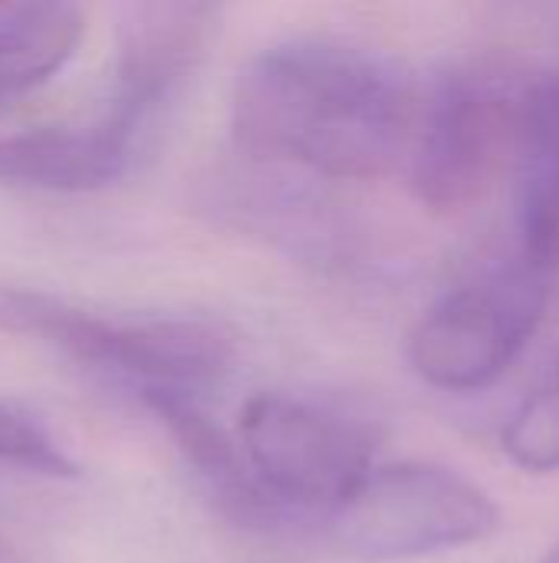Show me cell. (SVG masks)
I'll list each match as a JSON object with an SVG mask.
<instances>
[{
  "mask_svg": "<svg viewBox=\"0 0 559 563\" xmlns=\"http://www.w3.org/2000/svg\"><path fill=\"white\" fill-rule=\"evenodd\" d=\"M422 99L389 59L343 43H283L257 53L234 82L237 155L339 181L409 165Z\"/></svg>",
  "mask_w": 559,
  "mask_h": 563,
  "instance_id": "obj_1",
  "label": "cell"
},
{
  "mask_svg": "<svg viewBox=\"0 0 559 563\" xmlns=\"http://www.w3.org/2000/svg\"><path fill=\"white\" fill-rule=\"evenodd\" d=\"M0 333L46 343L66 360L148 396H201L234 363V343L204 320H115L56 294L0 287Z\"/></svg>",
  "mask_w": 559,
  "mask_h": 563,
  "instance_id": "obj_2",
  "label": "cell"
},
{
  "mask_svg": "<svg viewBox=\"0 0 559 563\" xmlns=\"http://www.w3.org/2000/svg\"><path fill=\"white\" fill-rule=\"evenodd\" d=\"M524 112L527 76L491 66L451 73L422 102L409 155L415 198L438 214L481 205L504 175L517 172Z\"/></svg>",
  "mask_w": 559,
  "mask_h": 563,
  "instance_id": "obj_3",
  "label": "cell"
},
{
  "mask_svg": "<svg viewBox=\"0 0 559 563\" xmlns=\"http://www.w3.org/2000/svg\"><path fill=\"white\" fill-rule=\"evenodd\" d=\"M316 528L349 561L395 563L481 544L501 528V511L445 465L399 462L372 465Z\"/></svg>",
  "mask_w": 559,
  "mask_h": 563,
  "instance_id": "obj_4",
  "label": "cell"
},
{
  "mask_svg": "<svg viewBox=\"0 0 559 563\" xmlns=\"http://www.w3.org/2000/svg\"><path fill=\"white\" fill-rule=\"evenodd\" d=\"M547 300L550 277L524 257L488 271L441 297L418 320L409 340V360L435 389H488L534 340Z\"/></svg>",
  "mask_w": 559,
  "mask_h": 563,
  "instance_id": "obj_5",
  "label": "cell"
},
{
  "mask_svg": "<svg viewBox=\"0 0 559 563\" xmlns=\"http://www.w3.org/2000/svg\"><path fill=\"white\" fill-rule=\"evenodd\" d=\"M237 435L257 482L287 521H320L376 465V442L366 426L283 393L250 396Z\"/></svg>",
  "mask_w": 559,
  "mask_h": 563,
  "instance_id": "obj_6",
  "label": "cell"
},
{
  "mask_svg": "<svg viewBox=\"0 0 559 563\" xmlns=\"http://www.w3.org/2000/svg\"><path fill=\"white\" fill-rule=\"evenodd\" d=\"M227 0H122L109 122L152 145L168 106L201 63Z\"/></svg>",
  "mask_w": 559,
  "mask_h": 563,
  "instance_id": "obj_7",
  "label": "cell"
},
{
  "mask_svg": "<svg viewBox=\"0 0 559 563\" xmlns=\"http://www.w3.org/2000/svg\"><path fill=\"white\" fill-rule=\"evenodd\" d=\"M148 148L96 115L82 125H46L0 139V188L89 195L122 181Z\"/></svg>",
  "mask_w": 559,
  "mask_h": 563,
  "instance_id": "obj_8",
  "label": "cell"
},
{
  "mask_svg": "<svg viewBox=\"0 0 559 563\" xmlns=\"http://www.w3.org/2000/svg\"><path fill=\"white\" fill-rule=\"evenodd\" d=\"M517 228L521 257L547 277L559 274V69L527 76Z\"/></svg>",
  "mask_w": 559,
  "mask_h": 563,
  "instance_id": "obj_9",
  "label": "cell"
},
{
  "mask_svg": "<svg viewBox=\"0 0 559 563\" xmlns=\"http://www.w3.org/2000/svg\"><path fill=\"white\" fill-rule=\"evenodd\" d=\"M86 20L69 0H33L0 20V102L49 82L79 49Z\"/></svg>",
  "mask_w": 559,
  "mask_h": 563,
  "instance_id": "obj_10",
  "label": "cell"
},
{
  "mask_svg": "<svg viewBox=\"0 0 559 563\" xmlns=\"http://www.w3.org/2000/svg\"><path fill=\"white\" fill-rule=\"evenodd\" d=\"M501 445L524 472H559V350L507 419Z\"/></svg>",
  "mask_w": 559,
  "mask_h": 563,
  "instance_id": "obj_11",
  "label": "cell"
},
{
  "mask_svg": "<svg viewBox=\"0 0 559 563\" xmlns=\"http://www.w3.org/2000/svg\"><path fill=\"white\" fill-rule=\"evenodd\" d=\"M0 468H20L49 478L76 475V462L56 442L53 429L13 402H0Z\"/></svg>",
  "mask_w": 559,
  "mask_h": 563,
  "instance_id": "obj_12",
  "label": "cell"
},
{
  "mask_svg": "<svg viewBox=\"0 0 559 563\" xmlns=\"http://www.w3.org/2000/svg\"><path fill=\"white\" fill-rule=\"evenodd\" d=\"M26 3H33V0H0V13H3V10H20V7H26Z\"/></svg>",
  "mask_w": 559,
  "mask_h": 563,
  "instance_id": "obj_13",
  "label": "cell"
},
{
  "mask_svg": "<svg viewBox=\"0 0 559 563\" xmlns=\"http://www.w3.org/2000/svg\"><path fill=\"white\" fill-rule=\"evenodd\" d=\"M544 563H559V541H557V548H554V551L547 554V561H544Z\"/></svg>",
  "mask_w": 559,
  "mask_h": 563,
  "instance_id": "obj_14",
  "label": "cell"
},
{
  "mask_svg": "<svg viewBox=\"0 0 559 563\" xmlns=\"http://www.w3.org/2000/svg\"><path fill=\"white\" fill-rule=\"evenodd\" d=\"M0 563H7V561H3V554H0Z\"/></svg>",
  "mask_w": 559,
  "mask_h": 563,
  "instance_id": "obj_15",
  "label": "cell"
}]
</instances>
